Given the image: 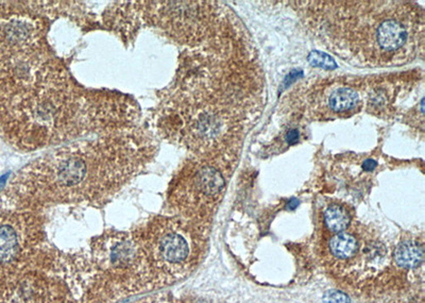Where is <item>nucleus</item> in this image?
Returning <instances> with one entry per match:
<instances>
[{"instance_id":"5","label":"nucleus","mask_w":425,"mask_h":303,"mask_svg":"<svg viewBox=\"0 0 425 303\" xmlns=\"http://www.w3.org/2000/svg\"><path fill=\"white\" fill-rule=\"evenodd\" d=\"M407 30L400 22L388 20L382 23L376 30L375 40L384 52H395L406 44Z\"/></svg>"},{"instance_id":"10","label":"nucleus","mask_w":425,"mask_h":303,"mask_svg":"<svg viewBox=\"0 0 425 303\" xmlns=\"http://www.w3.org/2000/svg\"><path fill=\"white\" fill-rule=\"evenodd\" d=\"M359 100L354 89L341 87L333 91L329 98V107L335 112H345L353 109Z\"/></svg>"},{"instance_id":"6","label":"nucleus","mask_w":425,"mask_h":303,"mask_svg":"<svg viewBox=\"0 0 425 303\" xmlns=\"http://www.w3.org/2000/svg\"><path fill=\"white\" fill-rule=\"evenodd\" d=\"M328 249L333 261L346 265L349 261L356 259L360 250V244L354 234L343 231L331 238Z\"/></svg>"},{"instance_id":"4","label":"nucleus","mask_w":425,"mask_h":303,"mask_svg":"<svg viewBox=\"0 0 425 303\" xmlns=\"http://www.w3.org/2000/svg\"><path fill=\"white\" fill-rule=\"evenodd\" d=\"M156 235V247L164 261L180 264L188 259L190 246L187 238L173 226L161 225Z\"/></svg>"},{"instance_id":"3","label":"nucleus","mask_w":425,"mask_h":303,"mask_svg":"<svg viewBox=\"0 0 425 303\" xmlns=\"http://www.w3.org/2000/svg\"><path fill=\"white\" fill-rule=\"evenodd\" d=\"M224 187L225 180L215 167L191 161L184 165L175 177L172 197L180 205L200 209L214 204Z\"/></svg>"},{"instance_id":"9","label":"nucleus","mask_w":425,"mask_h":303,"mask_svg":"<svg viewBox=\"0 0 425 303\" xmlns=\"http://www.w3.org/2000/svg\"><path fill=\"white\" fill-rule=\"evenodd\" d=\"M351 222L348 211L340 205H331L325 212V224L331 232L346 231Z\"/></svg>"},{"instance_id":"8","label":"nucleus","mask_w":425,"mask_h":303,"mask_svg":"<svg viewBox=\"0 0 425 303\" xmlns=\"http://www.w3.org/2000/svg\"><path fill=\"white\" fill-rule=\"evenodd\" d=\"M393 260L401 268H417L423 262V247L414 242L402 243L394 250Z\"/></svg>"},{"instance_id":"13","label":"nucleus","mask_w":425,"mask_h":303,"mask_svg":"<svg viewBox=\"0 0 425 303\" xmlns=\"http://www.w3.org/2000/svg\"><path fill=\"white\" fill-rule=\"evenodd\" d=\"M298 140H299V131L295 130V129L290 130L287 133V135H286V142H287L290 145L297 143Z\"/></svg>"},{"instance_id":"15","label":"nucleus","mask_w":425,"mask_h":303,"mask_svg":"<svg viewBox=\"0 0 425 303\" xmlns=\"http://www.w3.org/2000/svg\"><path fill=\"white\" fill-rule=\"evenodd\" d=\"M298 204L299 202L297 201V200H291L289 204H288V206H287V209H290V210H293L295 207L298 206Z\"/></svg>"},{"instance_id":"11","label":"nucleus","mask_w":425,"mask_h":303,"mask_svg":"<svg viewBox=\"0 0 425 303\" xmlns=\"http://www.w3.org/2000/svg\"><path fill=\"white\" fill-rule=\"evenodd\" d=\"M308 62L312 66L325 69H334L337 67L334 59L321 51H311L308 56Z\"/></svg>"},{"instance_id":"2","label":"nucleus","mask_w":425,"mask_h":303,"mask_svg":"<svg viewBox=\"0 0 425 303\" xmlns=\"http://www.w3.org/2000/svg\"><path fill=\"white\" fill-rule=\"evenodd\" d=\"M156 137L142 127L64 145L18 171L8 197L78 198L123 186L156 155Z\"/></svg>"},{"instance_id":"16","label":"nucleus","mask_w":425,"mask_h":303,"mask_svg":"<svg viewBox=\"0 0 425 303\" xmlns=\"http://www.w3.org/2000/svg\"><path fill=\"white\" fill-rule=\"evenodd\" d=\"M7 179H8V174H6V176H4V177L0 178V189H2V188L5 186Z\"/></svg>"},{"instance_id":"14","label":"nucleus","mask_w":425,"mask_h":303,"mask_svg":"<svg viewBox=\"0 0 425 303\" xmlns=\"http://www.w3.org/2000/svg\"><path fill=\"white\" fill-rule=\"evenodd\" d=\"M376 165H377L376 161H374V160H372V159H367V160L363 163V168H364L366 171H372V170H374V168L376 167Z\"/></svg>"},{"instance_id":"12","label":"nucleus","mask_w":425,"mask_h":303,"mask_svg":"<svg viewBox=\"0 0 425 303\" xmlns=\"http://www.w3.org/2000/svg\"><path fill=\"white\" fill-rule=\"evenodd\" d=\"M323 303H350V298L345 292L336 289L328 290L322 298Z\"/></svg>"},{"instance_id":"7","label":"nucleus","mask_w":425,"mask_h":303,"mask_svg":"<svg viewBox=\"0 0 425 303\" xmlns=\"http://www.w3.org/2000/svg\"><path fill=\"white\" fill-rule=\"evenodd\" d=\"M20 252V234L16 228L9 219H4L0 224V262L10 263L14 261Z\"/></svg>"},{"instance_id":"1","label":"nucleus","mask_w":425,"mask_h":303,"mask_svg":"<svg viewBox=\"0 0 425 303\" xmlns=\"http://www.w3.org/2000/svg\"><path fill=\"white\" fill-rule=\"evenodd\" d=\"M140 115L132 97L83 87L55 56L0 79V134L18 150L130 129Z\"/></svg>"}]
</instances>
